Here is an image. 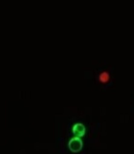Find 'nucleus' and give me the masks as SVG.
Returning <instances> with one entry per match:
<instances>
[{
    "mask_svg": "<svg viewBox=\"0 0 134 154\" xmlns=\"http://www.w3.org/2000/svg\"><path fill=\"white\" fill-rule=\"evenodd\" d=\"M69 149L73 152H79L82 150L83 148V141L80 140V138L79 137H74L69 141Z\"/></svg>",
    "mask_w": 134,
    "mask_h": 154,
    "instance_id": "nucleus-1",
    "label": "nucleus"
},
{
    "mask_svg": "<svg viewBox=\"0 0 134 154\" xmlns=\"http://www.w3.org/2000/svg\"><path fill=\"white\" fill-rule=\"evenodd\" d=\"M73 133L75 134V137H83L85 134V127L83 124H76L73 126Z\"/></svg>",
    "mask_w": 134,
    "mask_h": 154,
    "instance_id": "nucleus-2",
    "label": "nucleus"
},
{
    "mask_svg": "<svg viewBox=\"0 0 134 154\" xmlns=\"http://www.w3.org/2000/svg\"><path fill=\"white\" fill-rule=\"evenodd\" d=\"M109 79H110V77H109V74L107 73V72H103L100 75V82H103V83H105V82H107L109 81Z\"/></svg>",
    "mask_w": 134,
    "mask_h": 154,
    "instance_id": "nucleus-3",
    "label": "nucleus"
}]
</instances>
